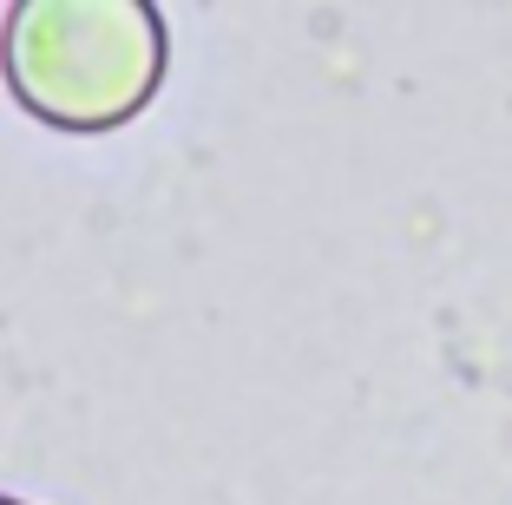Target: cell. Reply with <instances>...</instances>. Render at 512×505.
Here are the masks:
<instances>
[{
	"label": "cell",
	"instance_id": "cell-1",
	"mask_svg": "<svg viewBox=\"0 0 512 505\" xmlns=\"http://www.w3.org/2000/svg\"><path fill=\"white\" fill-rule=\"evenodd\" d=\"M0 79L53 132H112L165 79V20L145 0H20L0 27Z\"/></svg>",
	"mask_w": 512,
	"mask_h": 505
},
{
	"label": "cell",
	"instance_id": "cell-2",
	"mask_svg": "<svg viewBox=\"0 0 512 505\" xmlns=\"http://www.w3.org/2000/svg\"><path fill=\"white\" fill-rule=\"evenodd\" d=\"M0 505H20V499H7V492H0Z\"/></svg>",
	"mask_w": 512,
	"mask_h": 505
}]
</instances>
